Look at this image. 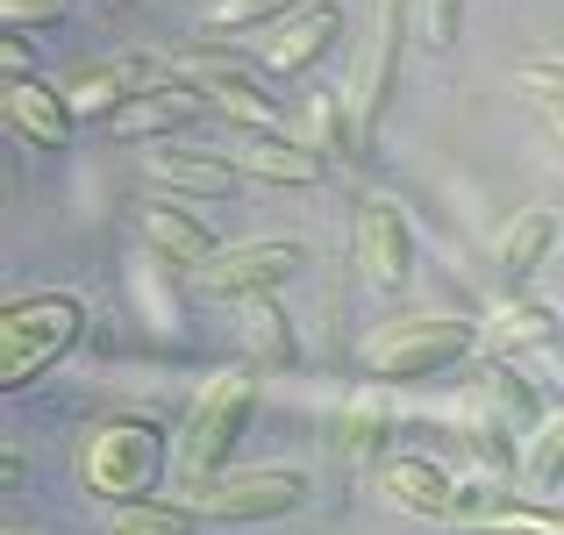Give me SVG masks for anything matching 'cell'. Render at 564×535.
Here are the masks:
<instances>
[{"instance_id":"obj_1","label":"cell","mask_w":564,"mask_h":535,"mask_svg":"<svg viewBox=\"0 0 564 535\" xmlns=\"http://www.w3.org/2000/svg\"><path fill=\"white\" fill-rule=\"evenodd\" d=\"M250 414H258V379L250 371H215L193 400L186 428H180V457H172V493L180 500H200L207 485L229 471L236 443H243Z\"/></svg>"},{"instance_id":"obj_2","label":"cell","mask_w":564,"mask_h":535,"mask_svg":"<svg viewBox=\"0 0 564 535\" xmlns=\"http://www.w3.org/2000/svg\"><path fill=\"white\" fill-rule=\"evenodd\" d=\"M86 329V307L79 293H14L8 307H0V393H22L36 371H51L57 357L79 343Z\"/></svg>"},{"instance_id":"obj_3","label":"cell","mask_w":564,"mask_h":535,"mask_svg":"<svg viewBox=\"0 0 564 535\" xmlns=\"http://www.w3.org/2000/svg\"><path fill=\"white\" fill-rule=\"evenodd\" d=\"M79 485L108 507H137V500H158L165 485V436L137 414H115L94 436L79 443Z\"/></svg>"},{"instance_id":"obj_4","label":"cell","mask_w":564,"mask_h":535,"mask_svg":"<svg viewBox=\"0 0 564 535\" xmlns=\"http://www.w3.org/2000/svg\"><path fill=\"white\" fill-rule=\"evenodd\" d=\"M471 350H479V321H465V315H400L365 343V364L379 371V385H393V379L457 371Z\"/></svg>"},{"instance_id":"obj_5","label":"cell","mask_w":564,"mask_h":535,"mask_svg":"<svg viewBox=\"0 0 564 535\" xmlns=\"http://www.w3.org/2000/svg\"><path fill=\"white\" fill-rule=\"evenodd\" d=\"M172 72H180L207 108L229 114L236 129H272V94L258 86L250 57L221 51V43H186V51H172Z\"/></svg>"},{"instance_id":"obj_6","label":"cell","mask_w":564,"mask_h":535,"mask_svg":"<svg viewBox=\"0 0 564 535\" xmlns=\"http://www.w3.org/2000/svg\"><path fill=\"white\" fill-rule=\"evenodd\" d=\"M307 500V479L293 465H250V471H221L193 507L221 528H258V522H279Z\"/></svg>"},{"instance_id":"obj_7","label":"cell","mask_w":564,"mask_h":535,"mask_svg":"<svg viewBox=\"0 0 564 535\" xmlns=\"http://www.w3.org/2000/svg\"><path fill=\"white\" fill-rule=\"evenodd\" d=\"M293 264H301V243H293V236H250V243H229L215 264H207L200 286H207V301L243 307V301H264V293L286 286Z\"/></svg>"},{"instance_id":"obj_8","label":"cell","mask_w":564,"mask_h":535,"mask_svg":"<svg viewBox=\"0 0 564 535\" xmlns=\"http://www.w3.org/2000/svg\"><path fill=\"white\" fill-rule=\"evenodd\" d=\"M350 258H358L365 286L379 293H400L414 272V236H408V215H400L393 200H379V193H365L358 215H350Z\"/></svg>"},{"instance_id":"obj_9","label":"cell","mask_w":564,"mask_h":535,"mask_svg":"<svg viewBox=\"0 0 564 535\" xmlns=\"http://www.w3.org/2000/svg\"><path fill=\"white\" fill-rule=\"evenodd\" d=\"M457 414H471V422H494V428H508V436H536L551 414H543V400H536V385L522 379V371L508 364V357H486V364H471V385H465V400H457Z\"/></svg>"},{"instance_id":"obj_10","label":"cell","mask_w":564,"mask_h":535,"mask_svg":"<svg viewBox=\"0 0 564 535\" xmlns=\"http://www.w3.org/2000/svg\"><path fill=\"white\" fill-rule=\"evenodd\" d=\"M414 29V0H372V43H365V65L350 79V114H358V137L379 122L386 94H393V72H400V43Z\"/></svg>"},{"instance_id":"obj_11","label":"cell","mask_w":564,"mask_h":535,"mask_svg":"<svg viewBox=\"0 0 564 535\" xmlns=\"http://www.w3.org/2000/svg\"><path fill=\"white\" fill-rule=\"evenodd\" d=\"M379 493L393 500L400 514H422V522H451L457 514V493L465 485L436 465V457H386L379 465Z\"/></svg>"},{"instance_id":"obj_12","label":"cell","mask_w":564,"mask_h":535,"mask_svg":"<svg viewBox=\"0 0 564 535\" xmlns=\"http://www.w3.org/2000/svg\"><path fill=\"white\" fill-rule=\"evenodd\" d=\"M0 114H8V129L22 143H36V151H57V143H72V100L65 86H43V79H8L0 86Z\"/></svg>"},{"instance_id":"obj_13","label":"cell","mask_w":564,"mask_h":535,"mask_svg":"<svg viewBox=\"0 0 564 535\" xmlns=\"http://www.w3.org/2000/svg\"><path fill=\"white\" fill-rule=\"evenodd\" d=\"M143 243H151V258H165L172 272H207V264L221 258V243L207 236V221L186 215L180 200H151L143 207Z\"/></svg>"},{"instance_id":"obj_14","label":"cell","mask_w":564,"mask_h":535,"mask_svg":"<svg viewBox=\"0 0 564 535\" xmlns=\"http://www.w3.org/2000/svg\"><path fill=\"white\" fill-rule=\"evenodd\" d=\"M207 100L193 94L186 79H165V86H151V94H137L129 100L122 114H115V143H165V137H180V129L193 122V114H200Z\"/></svg>"},{"instance_id":"obj_15","label":"cell","mask_w":564,"mask_h":535,"mask_svg":"<svg viewBox=\"0 0 564 535\" xmlns=\"http://www.w3.org/2000/svg\"><path fill=\"white\" fill-rule=\"evenodd\" d=\"M564 336V315L551 301H522V293H514V301H500L494 315L479 321V350L486 357H522V350H551Z\"/></svg>"},{"instance_id":"obj_16","label":"cell","mask_w":564,"mask_h":535,"mask_svg":"<svg viewBox=\"0 0 564 535\" xmlns=\"http://www.w3.org/2000/svg\"><path fill=\"white\" fill-rule=\"evenodd\" d=\"M151 178L165 193H186V200H229L243 165H236V157H215V151H186V143H158Z\"/></svg>"},{"instance_id":"obj_17","label":"cell","mask_w":564,"mask_h":535,"mask_svg":"<svg viewBox=\"0 0 564 535\" xmlns=\"http://www.w3.org/2000/svg\"><path fill=\"white\" fill-rule=\"evenodd\" d=\"M336 36H344V8H336V0H307V8H293L286 22H279V36L264 43V65L272 72H307Z\"/></svg>"},{"instance_id":"obj_18","label":"cell","mask_w":564,"mask_h":535,"mask_svg":"<svg viewBox=\"0 0 564 535\" xmlns=\"http://www.w3.org/2000/svg\"><path fill=\"white\" fill-rule=\"evenodd\" d=\"M236 165L264 186H315L322 178V151L315 143H293V137H272V129H243L236 143Z\"/></svg>"},{"instance_id":"obj_19","label":"cell","mask_w":564,"mask_h":535,"mask_svg":"<svg viewBox=\"0 0 564 535\" xmlns=\"http://www.w3.org/2000/svg\"><path fill=\"white\" fill-rule=\"evenodd\" d=\"M551 250H557V215H551V207H522V215L500 229V250H494L500 286H522V279L536 272Z\"/></svg>"},{"instance_id":"obj_20","label":"cell","mask_w":564,"mask_h":535,"mask_svg":"<svg viewBox=\"0 0 564 535\" xmlns=\"http://www.w3.org/2000/svg\"><path fill=\"white\" fill-rule=\"evenodd\" d=\"M236 336H243V357H250V364H264V371H293V357H301L293 321H286V307H279L272 293L236 307Z\"/></svg>"},{"instance_id":"obj_21","label":"cell","mask_w":564,"mask_h":535,"mask_svg":"<svg viewBox=\"0 0 564 535\" xmlns=\"http://www.w3.org/2000/svg\"><path fill=\"white\" fill-rule=\"evenodd\" d=\"M386 436H393V400H386L379 385H365V393H350L344 407H336V450L344 457H379Z\"/></svg>"},{"instance_id":"obj_22","label":"cell","mask_w":564,"mask_h":535,"mask_svg":"<svg viewBox=\"0 0 564 535\" xmlns=\"http://www.w3.org/2000/svg\"><path fill=\"white\" fill-rule=\"evenodd\" d=\"M200 528V507L180 493H158L137 500V507H115V535H193Z\"/></svg>"},{"instance_id":"obj_23","label":"cell","mask_w":564,"mask_h":535,"mask_svg":"<svg viewBox=\"0 0 564 535\" xmlns=\"http://www.w3.org/2000/svg\"><path fill=\"white\" fill-rule=\"evenodd\" d=\"M564 485V407L551 414V422L536 428V436L522 443V493H536V500H551Z\"/></svg>"},{"instance_id":"obj_24","label":"cell","mask_w":564,"mask_h":535,"mask_svg":"<svg viewBox=\"0 0 564 535\" xmlns=\"http://www.w3.org/2000/svg\"><path fill=\"white\" fill-rule=\"evenodd\" d=\"M457 443L471 450V465H479L494 485L522 479V450H514V436H508V428H494V422H471V414H457Z\"/></svg>"},{"instance_id":"obj_25","label":"cell","mask_w":564,"mask_h":535,"mask_svg":"<svg viewBox=\"0 0 564 535\" xmlns=\"http://www.w3.org/2000/svg\"><path fill=\"white\" fill-rule=\"evenodd\" d=\"M307 0H215L207 8V36H243V29H279Z\"/></svg>"},{"instance_id":"obj_26","label":"cell","mask_w":564,"mask_h":535,"mask_svg":"<svg viewBox=\"0 0 564 535\" xmlns=\"http://www.w3.org/2000/svg\"><path fill=\"white\" fill-rule=\"evenodd\" d=\"M307 143H315L322 157H329V151H350V143H358V114H350V100H336V94H315V100H307Z\"/></svg>"},{"instance_id":"obj_27","label":"cell","mask_w":564,"mask_h":535,"mask_svg":"<svg viewBox=\"0 0 564 535\" xmlns=\"http://www.w3.org/2000/svg\"><path fill=\"white\" fill-rule=\"evenodd\" d=\"M514 94L543 114H564V57H529V65H514Z\"/></svg>"},{"instance_id":"obj_28","label":"cell","mask_w":564,"mask_h":535,"mask_svg":"<svg viewBox=\"0 0 564 535\" xmlns=\"http://www.w3.org/2000/svg\"><path fill=\"white\" fill-rule=\"evenodd\" d=\"M457 29H465V0H414V36L429 51H451Z\"/></svg>"},{"instance_id":"obj_29","label":"cell","mask_w":564,"mask_h":535,"mask_svg":"<svg viewBox=\"0 0 564 535\" xmlns=\"http://www.w3.org/2000/svg\"><path fill=\"white\" fill-rule=\"evenodd\" d=\"M65 14H72V0H0V22L22 29V36L29 29H57Z\"/></svg>"},{"instance_id":"obj_30","label":"cell","mask_w":564,"mask_h":535,"mask_svg":"<svg viewBox=\"0 0 564 535\" xmlns=\"http://www.w3.org/2000/svg\"><path fill=\"white\" fill-rule=\"evenodd\" d=\"M0 72H8V79H36V72H29V36L22 29H8V43H0Z\"/></svg>"},{"instance_id":"obj_31","label":"cell","mask_w":564,"mask_h":535,"mask_svg":"<svg viewBox=\"0 0 564 535\" xmlns=\"http://www.w3.org/2000/svg\"><path fill=\"white\" fill-rule=\"evenodd\" d=\"M543 137H551V157L564 165V114H543Z\"/></svg>"},{"instance_id":"obj_32","label":"cell","mask_w":564,"mask_h":535,"mask_svg":"<svg viewBox=\"0 0 564 535\" xmlns=\"http://www.w3.org/2000/svg\"><path fill=\"white\" fill-rule=\"evenodd\" d=\"M8 535H36V528H8Z\"/></svg>"}]
</instances>
